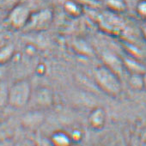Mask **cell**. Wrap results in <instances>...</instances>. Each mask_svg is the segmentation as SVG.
<instances>
[{
    "label": "cell",
    "instance_id": "9a60e30c",
    "mask_svg": "<svg viewBox=\"0 0 146 146\" xmlns=\"http://www.w3.org/2000/svg\"><path fill=\"white\" fill-rule=\"evenodd\" d=\"M72 143H79L84 137V132L79 129H74L70 133H69Z\"/></svg>",
    "mask_w": 146,
    "mask_h": 146
},
{
    "label": "cell",
    "instance_id": "6da1fadb",
    "mask_svg": "<svg viewBox=\"0 0 146 146\" xmlns=\"http://www.w3.org/2000/svg\"><path fill=\"white\" fill-rule=\"evenodd\" d=\"M94 79L97 86L110 96L116 97L122 91V84L119 74L105 64L95 69Z\"/></svg>",
    "mask_w": 146,
    "mask_h": 146
},
{
    "label": "cell",
    "instance_id": "30bf717a",
    "mask_svg": "<svg viewBox=\"0 0 146 146\" xmlns=\"http://www.w3.org/2000/svg\"><path fill=\"white\" fill-rule=\"evenodd\" d=\"M128 84L134 90H143V73H131L128 79Z\"/></svg>",
    "mask_w": 146,
    "mask_h": 146
},
{
    "label": "cell",
    "instance_id": "5bb4252c",
    "mask_svg": "<svg viewBox=\"0 0 146 146\" xmlns=\"http://www.w3.org/2000/svg\"><path fill=\"white\" fill-rule=\"evenodd\" d=\"M136 11L141 18L146 20V0H140L136 6Z\"/></svg>",
    "mask_w": 146,
    "mask_h": 146
},
{
    "label": "cell",
    "instance_id": "8fae6325",
    "mask_svg": "<svg viewBox=\"0 0 146 146\" xmlns=\"http://www.w3.org/2000/svg\"><path fill=\"white\" fill-rule=\"evenodd\" d=\"M9 89L6 82L0 81V111L9 105Z\"/></svg>",
    "mask_w": 146,
    "mask_h": 146
},
{
    "label": "cell",
    "instance_id": "9c48e42d",
    "mask_svg": "<svg viewBox=\"0 0 146 146\" xmlns=\"http://www.w3.org/2000/svg\"><path fill=\"white\" fill-rule=\"evenodd\" d=\"M122 61H123L124 68L129 70L130 74L131 73H143L146 70V68L142 64H140L139 62H137L133 58H124Z\"/></svg>",
    "mask_w": 146,
    "mask_h": 146
},
{
    "label": "cell",
    "instance_id": "277c9868",
    "mask_svg": "<svg viewBox=\"0 0 146 146\" xmlns=\"http://www.w3.org/2000/svg\"><path fill=\"white\" fill-rule=\"evenodd\" d=\"M52 21V12L50 10H42L34 15H30L25 27L33 30H43L47 29Z\"/></svg>",
    "mask_w": 146,
    "mask_h": 146
},
{
    "label": "cell",
    "instance_id": "52a82bcc",
    "mask_svg": "<svg viewBox=\"0 0 146 146\" xmlns=\"http://www.w3.org/2000/svg\"><path fill=\"white\" fill-rule=\"evenodd\" d=\"M23 124L29 128H38L45 120V115L42 110L33 109L24 115Z\"/></svg>",
    "mask_w": 146,
    "mask_h": 146
},
{
    "label": "cell",
    "instance_id": "7c38bea8",
    "mask_svg": "<svg viewBox=\"0 0 146 146\" xmlns=\"http://www.w3.org/2000/svg\"><path fill=\"white\" fill-rule=\"evenodd\" d=\"M106 5L108 10L116 13L123 12L126 9L125 0H106Z\"/></svg>",
    "mask_w": 146,
    "mask_h": 146
},
{
    "label": "cell",
    "instance_id": "4fadbf2b",
    "mask_svg": "<svg viewBox=\"0 0 146 146\" xmlns=\"http://www.w3.org/2000/svg\"><path fill=\"white\" fill-rule=\"evenodd\" d=\"M64 10L70 17H78L82 13L81 6L73 1H67L64 5Z\"/></svg>",
    "mask_w": 146,
    "mask_h": 146
},
{
    "label": "cell",
    "instance_id": "e0dca14e",
    "mask_svg": "<svg viewBox=\"0 0 146 146\" xmlns=\"http://www.w3.org/2000/svg\"><path fill=\"white\" fill-rule=\"evenodd\" d=\"M143 90H146V70L143 73Z\"/></svg>",
    "mask_w": 146,
    "mask_h": 146
},
{
    "label": "cell",
    "instance_id": "ba28073f",
    "mask_svg": "<svg viewBox=\"0 0 146 146\" xmlns=\"http://www.w3.org/2000/svg\"><path fill=\"white\" fill-rule=\"evenodd\" d=\"M50 141L56 146H67L72 143L70 134L64 131H54L50 137Z\"/></svg>",
    "mask_w": 146,
    "mask_h": 146
},
{
    "label": "cell",
    "instance_id": "7a4b0ae2",
    "mask_svg": "<svg viewBox=\"0 0 146 146\" xmlns=\"http://www.w3.org/2000/svg\"><path fill=\"white\" fill-rule=\"evenodd\" d=\"M32 87L27 79H20L15 82L9 89V105L20 109L29 104L32 96Z\"/></svg>",
    "mask_w": 146,
    "mask_h": 146
},
{
    "label": "cell",
    "instance_id": "2e32d148",
    "mask_svg": "<svg viewBox=\"0 0 146 146\" xmlns=\"http://www.w3.org/2000/svg\"><path fill=\"white\" fill-rule=\"evenodd\" d=\"M141 32H142V35L144 39V40L146 41V25L143 26L142 29H141Z\"/></svg>",
    "mask_w": 146,
    "mask_h": 146
},
{
    "label": "cell",
    "instance_id": "5b68a950",
    "mask_svg": "<svg viewBox=\"0 0 146 146\" xmlns=\"http://www.w3.org/2000/svg\"><path fill=\"white\" fill-rule=\"evenodd\" d=\"M107 112L102 107H96L93 108L87 118L88 124L90 127L94 131H101L102 130L107 123Z\"/></svg>",
    "mask_w": 146,
    "mask_h": 146
},
{
    "label": "cell",
    "instance_id": "8992f818",
    "mask_svg": "<svg viewBox=\"0 0 146 146\" xmlns=\"http://www.w3.org/2000/svg\"><path fill=\"white\" fill-rule=\"evenodd\" d=\"M30 15L31 14L29 13V11L26 7L17 6L11 11L9 17V22L11 25L16 29L25 28Z\"/></svg>",
    "mask_w": 146,
    "mask_h": 146
},
{
    "label": "cell",
    "instance_id": "3957f363",
    "mask_svg": "<svg viewBox=\"0 0 146 146\" xmlns=\"http://www.w3.org/2000/svg\"><path fill=\"white\" fill-rule=\"evenodd\" d=\"M30 102L33 103L34 109L43 110L49 108L52 106L54 102L53 91L50 88L46 86L39 87L32 92L29 103Z\"/></svg>",
    "mask_w": 146,
    "mask_h": 146
}]
</instances>
